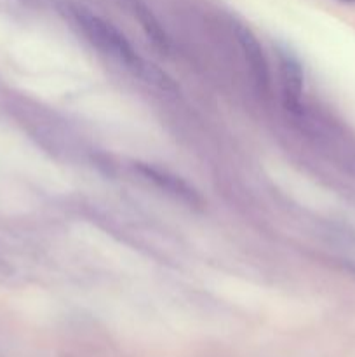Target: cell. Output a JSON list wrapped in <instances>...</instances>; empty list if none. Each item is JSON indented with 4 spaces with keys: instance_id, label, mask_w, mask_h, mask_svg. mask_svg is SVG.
<instances>
[{
    "instance_id": "6da1fadb",
    "label": "cell",
    "mask_w": 355,
    "mask_h": 357,
    "mask_svg": "<svg viewBox=\"0 0 355 357\" xmlns=\"http://www.w3.org/2000/svg\"><path fill=\"white\" fill-rule=\"evenodd\" d=\"M72 14L84 30V33L89 37V40L96 47L117 56L120 61H124L134 72L141 58L136 54V51L132 49V45L129 44V40L122 31H118L113 24L104 21L103 17L96 16V14L89 13L84 7H72Z\"/></svg>"
},
{
    "instance_id": "52a82bcc",
    "label": "cell",
    "mask_w": 355,
    "mask_h": 357,
    "mask_svg": "<svg viewBox=\"0 0 355 357\" xmlns=\"http://www.w3.org/2000/svg\"><path fill=\"white\" fill-rule=\"evenodd\" d=\"M341 2H345V3H355V0H341Z\"/></svg>"
},
{
    "instance_id": "5b68a950",
    "label": "cell",
    "mask_w": 355,
    "mask_h": 357,
    "mask_svg": "<svg viewBox=\"0 0 355 357\" xmlns=\"http://www.w3.org/2000/svg\"><path fill=\"white\" fill-rule=\"evenodd\" d=\"M134 13H136V17L139 20V23H141L143 30L146 31V35L150 37V40L155 44V47H159L160 51H164V52L169 51V40H167L166 31L162 30L159 20L153 16L152 10H150L148 7L143 6V3H136Z\"/></svg>"
},
{
    "instance_id": "277c9868",
    "label": "cell",
    "mask_w": 355,
    "mask_h": 357,
    "mask_svg": "<svg viewBox=\"0 0 355 357\" xmlns=\"http://www.w3.org/2000/svg\"><path fill=\"white\" fill-rule=\"evenodd\" d=\"M235 35L240 47H242L244 56H246L247 63H249L251 72H253L258 86H260L261 89H267L268 79H270V72H268L267 58H265L263 49H261L256 35L251 31V28H247L246 24H240V23L235 24Z\"/></svg>"
},
{
    "instance_id": "8992f818",
    "label": "cell",
    "mask_w": 355,
    "mask_h": 357,
    "mask_svg": "<svg viewBox=\"0 0 355 357\" xmlns=\"http://www.w3.org/2000/svg\"><path fill=\"white\" fill-rule=\"evenodd\" d=\"M134 73L138 77H141L145 82L152 84V86L159 87V89H162V91H176L178 89L176 82H174V80L171 79V77L167 75L164 70H160L155 63L145 61L143 58H141V61H139V65L136 66Z\"/></svg>"
},
{
    "instance_id": "3957f363",
    "label": "cell",
    "mask_w": 355,
    "mask_h": 357,
    "mask_svg": "<svg viewBox=\"0 0 355 357\" xmlns=\"http://www.w3.org/2000/svg\"><path fill=\"white\" fill-rule=\"evenodd\" d=\"M136 171H138V173H141L146 180L153 181L157 187L164 188L167 194H171V195H174L176 199H180V201L187 202V204H190V206H197V208L198 206H202L200 195H198L197 192H195L194 188L187 183V181L181 180V178L174 176V174L167 173V171L157 169V167L148 166V164H138V166H136Z\"/></svg>"
},
{
    "instance_id": "7a4b0ae2",
    "label": "cell",
    "mask_w": 355,
    "mask_h": 357,
    "mask_svg": "<svg viewBox=\"0 0 355 357\" xmlns=\"http://www.w3.org/2000/svg\"><path fill=\"white\" fill-rule=\"evenodd\" d=\"M277 54L278 63H281L284 103L291 110H296V108H299L303 86H305V73H303L301 61L291 49L284 47V45H277Z\"/></svg>"
}]
</instances>
